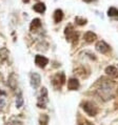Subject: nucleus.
I'll return each mask as SVG.
<instances>
[{"instance_id":"nucleus-1","label":"nucleus","mask_w":118,"mask_h":125,"mask_svg":"<svg viewBox=\"0 0 118 125\" xmlns=\"http://www.w3.org/2000/svg\"><path fill=\"white\" fill-rule=\"evenodd\" d=\"M96 94L103 101H109L113 99L116 94V84L115 82L107 78H100L95 84Z\"/></svg>"},{"instance_id":"nucleus-2","label":"nucleus","mask_w":118,"mask_h":125,"mask_svg":"<svg viewBox=\"0 0 118 125\" xmlns=\"http://www.w3.org/2000/svg\"><path fill=\"white\" fill-rule=\"evenodd\" d=\"M64 35L67 37V40L72 42L73 44H76L78 41V33L74 30V27L71 24H69L68 26H65V30H64Z\"/></svg>"},{"instance_id":"nucleus-3","label":"nucleus","mask_w":118,"mask_h":125,"mask_svg":"<svg viewBox=\"0 0 118 125\" xmlns=\"http://www.w3.org/2000/svg\"><path fill=\"white\" fill-rule=\"evenodd\" d=\"M81 107L84 112L91 117H94L98 114V107L96 106L95 103L90 102V101H85L81 104Z\"/></svg>"},{"instance_id":"nucleus-4","label":"nucleus","mask_w":118,"mask_h":125,"mask_svg":"<svg viewBox=\"0 0 118 125\" xmlns=\"http://www.w3.org/2000/svg\"><path fill=\"white\" fill-rule=\"evenodd\" d=\"M64 83H65V75L63 72L57 73L53 77V79H52V84H53V86L56 89H60L61 86L63 85Z\"/></svg>"},{"instance_id":"nucleus-5","label":"nucleus","mask_w":118,"mask_h":125,"mask_svg":"<svg viewBox=\"0 0 118 125\" xmlns=\"http://www.w3.org/2000/svg\"><path fill=\"white\" fill-rule=\"evenodd\" d=\"M48 102L47 98V89L46 87H42L40 91V94L38 96V101H37V106L39 108H46L47 103Z\"/></svg>"},{"instance_id":"nucleus-6","label":"nucleus","mask_w":118,"mask_h":125,"mask_svg":"<svg viewBox=\"0 0 118 125\" xmlns=\"http://www.w3.org/2000/svg\"><path fill=\"white\" fill-rule=\"evenodd\" d=\"M96 50L99 52V53H101V54H106V53H109V51L111 50V47L110 45L107 44L106 42H105V41H98V42L96 43Z\"/></svg>"},{"instance_id":"nucleus-7","label":"nucleus","mask_w":118,"mask_h":125,"mask_svg":"<svg viewBox=\"0 0 118 125\" xmlns=\"http://www.w3.org/2000/svg\"><path fill=\"white\" fill-rule=\"evenodd\" d=\"M35 63L38 67L43 68L47 66V64L48 63V59L46 58L44 56H41V55H37L35 57Z\"/></svg>"},{"instance_id":"nucleus-8","label":"nucleus","mask_w":118,"mask_h":125,"mask_svg":"<svg viewBox=\"0 0 118 125\" xmlns=\"http://www.w3.org/2000/svg\"><path fill=\"white\" fill-rule=\"evenodd\" d=\"M40 82H41L40 75L37 74V73H32V74H31V85H32L34 88H37L38 86L40 85Z\"/></svg>"},{"instance_id":"nucleus-9","label":"nucleus","mask_w":118,"mask_h":125,"mask_svg":"<svg viewBox=\"0 0 118 125\" xmlns=\"http://www.w3.org/2000/svg\"><path fill=\"white\" fill-rule=\"evenodd\" d=\"M106 74L107 76H110L111 78H118V68L113 65L106 67Z\"/></svg>"},{"instance_id":"nucleus-10","label":"nucleus","mask_w":118,"mask_h":125,"mask_svg":"<svg viewBox=\"0 0 118 125\" xmlns=\"http://www.w3.org/2000/svg\"><path fill=\"white\" fill-rule=\"evenodd\" d=\"M79 81L76 78H71L69 79L68 81V88L70 89V91H77L79 88Z\"/></svg>"},{"instance_id":"nucleus-11","label":"nucleus","mask_w":118,"mask_h":125,"mask_svg":"<svg viewBox=\"0 0 118 125\" xmlns=\"http://www.w3.org/2000/svg\"><path fill=\"white\" fill-rule=\"evenodd\" d=\"M40 27H41V21H40V19H38V18L33 19L32 22H31V26H30L31 32H37V30H39Z\"/></svg>"},{"instance_id":"nucleus-12","label":"nucleus","mask_w":118,"mask_h":125,"mask_svg":"<svg viewBox=\"0 0 118 125\" xmlns=\"http://www.w3.org/2000/svg\"><path fill=\"white\" fill-rule=\"evenodd\" d=\"M6 94L3 92L2 89H0V112L3 110L6 106Z\"/></svg>"},{"instance_id":"nucleus-13","label":"nucleus","mask_w":118,"mask_h":125,"mask_svg":"<svg viewBox=\"0 0 118 125\" xmlns=\"http://www.w3.org/2000/svg\"><path fill=\"white\" fill-rule=\"evenodd\" d=\"M83 38H84V41H86L88 43H91L97 39V36H96V34L93 32H86L84 34V36H83Z\"/></svg>"},{"instance_id":"nucleus-14","label":"nucleus","mask_w":118,"mask_h":125,"mask_svg":"<svg viewBox=\"0 0 118 125\" xmlns=\"http://www.w3.org/2000/svg\"><path fill=\"white\" fill-rule=\"evenodd\" d=\"M62 19H63V12L59 9L56 10V11L54 12V21H55V23L61 22Z\"/></svg>"},{"instance_id":"nucleus-15","label":"nucleus","mask_w":118,"mask_h":125,"mask_svg":"<svg viewBox=\"0 0 118 125\" xmlns=\"http://www.w3.org/2000/svg\"><path fill=\"white\" fill-rule=\"evenodd\" d=\"M33 10L35 12H37V13L42 14V13L46 12V4L42 3V2H38V3H36V4L33 6Z\"/></svg>"},{"instance_id":"nucleus-16","label":"nucleus","mask_w":118,"mask_h":125,"mask_svg":"<svg viewBox=\"0 0 118 125\" xmlns=\"http://www.w3.org/2000/svg\"><path fill=\"white\" fill-rule=\"evenodd\" d=\"M16 80H17V79H16L15 74H12L11 76H10L8 85H9L12 89H16V86H17V81H16Z\"/></svg>"},{"instance_id":"nucleus-17","label":"nucleus","mask_w":118,"mask_h":125,"mask_svg":"<svg viewBox=\"0 0 118 125\" xmlns=\"http://www.w3.org/2000/svg\"><path fill=\"white\" fill-rule=\"evenodd\" d=\"M8 58H9V51H8V48L2 47L1 50H0V59H1V61H5Z\"/></svg>"},{"instance_id":"nucleus-18","label":"nucleus","mask_w":118,"mask_h":125,"mask_svg":"<svg viewBox=\"0 0 118 125\" xmlns=\"http://www.w3.org/2000/svg\"><path fill=\"white\" fill-rule=\"evenodd\" d=\"M75 22H76V24H78V25L82 26V25H85L86 22H88V20H86L85 18H83V17L77 16V17L75 18Z\"/></svg>"},{"instance_id":"nucleus-19","label":"nucleus","mask_w":118,"mask_h":125,"mask_svg":"<svg viewBox=\"0 0 118 125\" xmlns=\"http://www.w3.org/2000/svg\"><path fill=\"white\" fill-rule=\"evenodd\" d=\"M107 16L109 17H118V10L116 8H110L107 10Z\"/></svg>"},{"instance_id":"nucleus-20","label":"nucleus","mask_w":118,"mask_h":125,"mask_svg":"<svg viewBox=\"0 0 118 125\" xmlns=\"http://www.w3.org/2000/svg\"><path fill=\"white\" fill-rule=\"evenodd\" d=\"M22 104H23V98H22L21 93H19L18 97H17V99H16V106L18 107V108H20V107L22 106Z\"/></svg>"},{"instance_id":"nucleus-21","label":"nucleus","mask_w":118,"mask_h":125,"mask_svg":"<svg viewBox=\"0 0 118 125\" xmlns=\"http://www.w3.org/2000/svg\"><path fill=\"white\" fill-rule=\"evenodd\" d=\"M39 122H40V125H47V123H48V117L47 116V115H42V116L40 117Z\"/></svg>"},{"instance_id":"nucleus-22","label":"nucleus","mask_w":118,"mask_h":125,"mask_svg":"<svg viewBox=\"0 0 118 125\" xmlns=\"http://www.w3.org/2000/svg\"><path fill=\"white\" fill-rule=\"evenodd\" d=\"M8 125H22V123H21V121H19V120H17V119H12L8 123Z\"/></svg>"},{"instance_id":"nucleus-23","label":"nucleus","mask_w":118,"mask_h":125,"mask_svg":"<svg viewBox=\"0 0 118 125\" xmlns=\"http://www.w3.org/2000/svg\"><path fill=\"white\" fill-rule=\"evenodd\" d=\"M80 125H93L91 122H89V121H84V122H82Z\"/></svg>"},{"instance_id":"nucleus-24","label":"nucleus","mask_w":118,"mask_h":125,"mask_svg":"<svg viewBox=\"0 0 118 125\" xmlns=\"http://www.w3.org/2000/svg\"><path fill=\"white\" fill-rule=\"evenodd\" d=\"M85 2H88V3H90V2H93V1H95V0H84Z\"/></svg>"},{"instance_id":"nucleus-25","label":"nucleus","mask_w":118,"mask_h":125,"mask_svg":"<svg viewBox=\"0 0 118 125\" xmlns=\"http://www.w3.org/2000/svg\"><path fill=\"white\" fill-rule=\"evenodd\" d=\"M2 79H3V77H2V75H1V74H0V82H1V81H2Z\"/></svg>"},{"instance_id":"nucleus-26","label":"nucleus","mask_w":118,"mask_h":125,"mask_svg":"<svg viewBox=\"0 0 118 125\" xmlns=\"http://www.w3.org/2000/svg\"><path fill=\"white\" fill-rule=\"evenodd\" d=\"M29 1H30V0H23V2H25V3H27Z\"/></svg>"}]
</instances>
